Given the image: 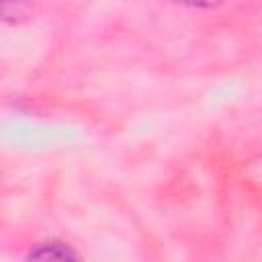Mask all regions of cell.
Here are the masks:
<instances>
[{"instance_id": "cell-1", "label": "cell", "mask_w": 262, "mask_h": 262, "mask_svg": "<svg viewBox=\"0 0 262 262\" xmlns=\"http://www.w3.org/2000/svg\"><path fill=\"white\" fill-rule=\"evenodd\" d=\"M29 260H78V254L68 244L51 239L35 246L29 252Z\"/></svg>"}, {"instance_id": "cell-2", "label": "cell", "mask_w": 262, "mask_h": 262, "mask_svg": "<svg viewBox=\"0 0 262 262\" xmlns=\"http://www.w3.org/2000/svg\"><path fill=\"white\" fill-rule=\"evenodd\" d=\"M2 14L6 20L10 18H18V16H27L29 14V4L27 0H2Z\"/></svg>"}, {"instance_id": "cell-3", "label": "cell", "mask_w": 262, "mask_h": 262, "mask_svg": "<svg viewBox=\"0 0 262 262\" xmlns=\"http://www.w3.org/2000/svg\"><path fill=\"white\" fill-rule=\"evenodd\" d=\"M176 2L186 4V6H196V8H211L219 4V0H176Z\"/></svg>"}]
</instances>
